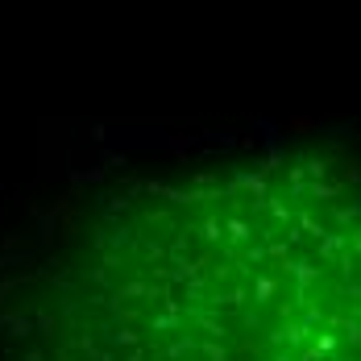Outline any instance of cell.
<instances>
[{
	"label": "cell",
	"mask_w": 361,
	"mask_h": 361,
	"mask_svg": "<svg viewBox=\"0 0 361 361\" xmlns=\"http://www.w3.org/2000/svg\"><path fill=\"white\" fill-rule=\"evenodd\" d=\"M4 361H361V175L274 149L92 195L0 283Z\"/></svg>",
	"instance_id": "1"
}]
</instances>
